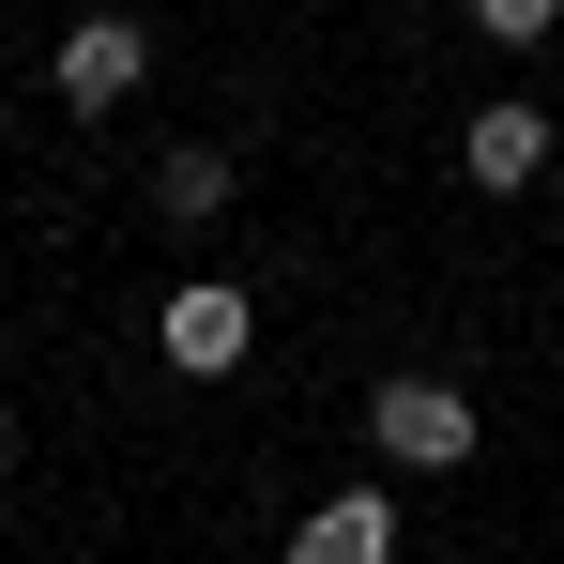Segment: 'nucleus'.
<instances>
[{
    "instance_id": "obj_1",
    "label": "nucleus",
    "mask_w": 564,
    "mask_h": 564,
    "mask_svg": "<svg viewBox=\"0 0 564 564\" xmlns=\"http://www.w3.org/2000/svg\"><path fill=\"white\" fill-rule=\"evenodd\" d=\"M367 443H381L397 473H458L473 443H488V427H473V397H458L443 367H397V381L367 397Z\"/></svg>"
},
{
    "instance_id": "obj_2",
    "label": "nucleus",
    "mask_w": 564,
    "mask_h": 564,
    "mask_svg": "<svg viewBox=\"0 0 564 564\" xmlns=\"http://www.w3.org/2000/svg\"><path fill=\"white\" fill-rule=\"evenodd\" d=\"M245 336H260V305H245L229 275H184V290H169V367H184V381H229Z\"/></svg>"
},
{
    "instance_id": "obj_3",
    "label": "nucleus",
    "mask_w": 564,
    "mask_h": 564,
    "mask_svg": "<svg viewBox=\"0 0 564 564\" xmlns=\"http://www.w3.org/2000/svg\"><path fill=\"white\" fill-rule=\"evenodd\" d=\"M138 77H153V31L138 15H77L62 31V107H122Z\"/></svg>"
},
{
    "instance_id": "obj_4",
    "label": "nucleus",
    "mask_w": 564,
    "mask_h": 564,
    "mask_svg": "<svg viewBox=\"0 0 564 564\" xmlns=\"http://www.w3.org/2000/svg\"><path fill=\"white\" fill-rule=\"evenodd\" d=\"M290 564H397V488H336L290 519Z\"/></svg>"
},
{
    "instance_id": "obj_5",
    "label": "nucleus",
    "mask_w": 564,
    "mask_h": 564,
    "mask_svg": "<svg viewBox=\"0 0 564 564\" xmlns=\"http://www.w3.org/2000/svg\"><path fill=\"white\" fill-rule=\"evenodd\" d=\"M458 169H473L488 198L550 184V122H534V107H473V122H458Z\"/></svg>"
},
{
    "instance_id": "obj_6",
    "label": "nucleus",
    "mask_w": 564,
    "mask_h": 564,
    "mask_svg": "<svg viewBox=\"0 0 564 564\" xmlns=\"http://www.w3.org/2000/svg\"><path fill=\"white\" fill-rule=\"evenodd\" d=\"M153 214H229V153H214V138H169V153H153Z\"/></svg>"
},
{
    "instance_id": "obj_7",
    "label": "nucleus",
    "mask_w": 564,
    "mask_h": 564,
    "mask_svg": "<svg viewBox=\"0 0 564 564\" xmlns=\"http://www.w3.org/2000/svg\"><path fill=\"white\" fill-rule=\"evenodd\" d=\"M473 31H488V46H550L564 0H473Z\"/></svg>"
},
{
    "instance_id": "obj_8",
    "label": "nucleus",
    "mask_w": 564,
    "mask_h": 564,
    "mask_svg": "<svg viewBox=\"0 0 564 564\" xmlns=\"http://www.w3.org/2000/svg\"><path fill=\"white\" fill-rule=\"evenodd\" d=\"M0 488H15V412H0Z\"/></svg>"
},
{
    "instance_id": "obj_9",
    "label": "nucleus",
    "mask_w": 564,
    "mask_h": 564,
    "mask_svg": "<svg viewBox=\"0 0 564 564\" xmlns=\"http://www.w3.org/2000/svg\"><path fill=\"white\" fill-rule=\"evenodd\" d=\"M0 138H15V122H0Z\"/></svg>"
}]
</instances>
